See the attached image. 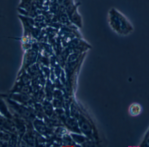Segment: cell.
<instances>
[{
	"label": "cell",
	"mask_w": 149,
	"mask_h": 147,
	"mask_svg": "<svg viewBox=\"0 0 149 147\" xmlns=\"http://www.w3.org/2000/svg\"><path fill=\"white\" fill-rule=\"evenodd\" d=\"M36 123L37 125V126H36V127L38 129V130H39L40 132L42 133L45 132V127H44V125H43L42 123H40V122Z\"/></svg>",
	"instance_id": "cell-4"
},
{
	"label": "cell",
	"mask_w": 149,
	"mask_h": 147,
	"mask_svg": "<svg viewBox=\"0 0 149 147\" xmlns=\"http://www.w3.org/2000/svg\"><path fill=\"white\" fill-rule=\"evenodd\" d=\"M109 23L111 29L119 35L125 36L133 32V27L130 23L121 15L115 18L110 17Z\"/></svg>",
	"instance_id": "cell-1"
},
{
	"label": "cell",
	"mask_w": 149,
	"mask_h": 147,
	"mask_svg": "<svg viewBox=\"0 0 149 147\" xmlns=\"http://www.w3.org/2000/svg\"><path fill=\"white\" fill-rule=\"evenodd\" d=\"M22 6L24 8L28 10H30L32 9V5L28 1H23L22 3Z\"/></svg>",
	"instance_id": "cell-2"
},
{
	"label": "cell",
	"mask_w": 149,
	"mask_h": 147,
	"mask_svg": "<svg viewBox=\"0 0 149 147\" xmlns=\"http://www.w3.org/2000/svg\"><path fill=\"white\" fill-rule=\"evenodd\" d=\"M67 124L71 128H74V129L76 127V123L74 121L70 119H67Z\"/></svg>",
	"instance_id": "cell-3"
}]
</instances>
